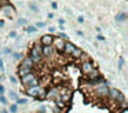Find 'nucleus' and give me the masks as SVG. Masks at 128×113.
<instances>
[{"instance_id":"nucleus-1","label":"nucleus","mask_w":128,"mask_h":113,"mask_svg":"<svg viewBox=\"0 0 128 113\" xmlns=\"http://www.w3.org/2000/svg\"><path fill=\"white\" fill-rule=\"evenodd\" d=\"M42 50L43 47L40 46V44H34L33 48L30 50V59L33 61V62H40L42 61Z\"/></svg>"},{"instance_id":"nucleus-2","label":"nucleus","mask_w":128,"mask_h":113,"mask_svg":"<svg viewBox=\"0 0 128 113\" xmlns=\"http://www.w3.org/2000/svg\"><path fill=\"white\" fill-rule=\"evenodd\" d=\"M109 95H110L112 99L120 102V103L124 102V95H122V92H121V91H118L117 88H110V90H109Z\"/></svg>"},{"instance_id":"nucleus-3","label":"nucleus","mask_w":128,"mask_h":113,"mask_svg":"<svg viewBox=\"0 0 128 113\" xmlns=\"http://www.w3.org/2000/svg\"><path fill=\"white\" fill-rule=\"evenodd\" d=\"M65 41H66V40H64V39H61V37H56V39H54L52 44H54V46H55V48L58 50V51H64V47H65Z\"/></svg>"},{"instance_id":"nucleus-4","label":"nucleus","mask_w":128,"mask_h":113,"mask_svg":"<svg viewBox=\"0 0 128 113\" xmlns=\"http://www.w3.org/2000/svg\"><path fill=\"white\" fill-rule=\"evenodd\" d=\"M40 41H42L43 47H46V46H52L54 37H52L51 35H44V36H42V39H40Z\"/></svg>"},{"instance_id":"nucleus-5","label":"nucleus","mask_w":128,"mask_h":113,"mask_svg":"<svg viewBox=\"0 0 128 113\" xmlns=\"http://www.w3.org/2000/svg\"><path fill=\"white\" fill-rule=\"evenodd\" d=\"M81 70H83V73L88 74L94 70V65H92L91 62H88V61H86V62H83V65H81Z\"/></svg>"},{"instance_id":"nucleus-6","label":"nucleus","mask_w":128,"mask_h":113,"mask_svg":"<svg viewBox=\"0 0 128 113\" xmlns=\"http://www.w3.org/2000/svg\"><path fill=\"white\" fill-rule=\"evenodd\" d=\"M96 92L99 94L100 96H106V95H109V88H108V85H106V84H100V85H98V87H96Z\"/></svg>"},{"instance_id":"nucleus-7","label":"nucleus","mask_w":128,"mask_h":113,"mask_svg":"<svg viewBox=\"0 0 128 113\" xmlns=\"http://www.w3.org/2000/svg\"><path fill=\"white\" fill-rule=\"evenodd\" d=\"M42 88L40 87H29L28 88V94L30 96H33V98H37V96L40 95V92H42Z\"/></svg>"},{"instance_id":"nucleus-8","label":"nucleus","mask_w":128,"mask_h":113,"mask_svg":"<svg viewBox=\"0 0 128 113\" xmlns=\"http://www.w3.org/2000/svg\"><path fill=\"white\" fill-rule=\"evenodd\" d=\"M76 48V46L73 43H70V41H65V47H64V51L66 52V54H72V51Z\"/></svg>"},{"instance_id":"nucleus-9","label":"nucleus","mask_w":128,"mask_h":113,"mask_svg":"<svg viewBox=\"0 0 128 113\" xmlns=\"http://www.w3.org/2000/svg\"><path fill=\"white\" fill-rule=\"evenodd\" d=\"M52 52H54V48L51 46H46V47H43V50H42V55H44V57H51Z\"/></svg>"},{"instance_id":"nucleus-10","label":"nucleus","mask_w":128,"mask_h":113,"mask_svg":"<svg viewBox=\"0 0 128 113\" xmlns=\"http://www.w3.org/2000/svg\"><path fill=\"white\" fill-rule=\"evenodd\" d=\"M21 66H22V68H28V69H33V61H32L30 58H25V59H22Z\"/></svg>"},{"instance_id":"nucleus-11","label":"nucleus","mask_w":128,"mask_h":113,"mask_svg":"<svg viewBox=\"0 0 128 113\" xmlns=\"http://www.w3.org/2000/svg\"><path fill=\"white\" fill-rule=\"evenodd\" d=\"M70 96H72V94H70V91H64V92L59 95V101H62L65 103V102H68L70 99Z\"/></svg>"},{"instance_id":"nucleus-12","label":"nucleus","mask_w":128,"mask_h":113,"mask_svg":"<svg viewBox=\"0 0 128 113\" xmlns=\"http://www.w3.org/2000/svg\"><path fill=\"white\" fill-rule=\"evenodd\" d=\"M21 79H22V83H24V84H29V83H30L33 79H36V76H34L33 73H29V74H26V76L21 77Z\"/></svg>"},{"instance_id":"nucleus-13","label":"nucleus","mask_w":128,"mask_h":113,"mask_svg":"<svg viewBox=\"0 0 128 113\" xmlns=\"http://www.w3.org/2000/svg\"><path fill=\"white\" fill-rule=\"evenodd\" d=\"M32 73V69H28V68H22V66H20V70H18V74H20L21 77L26 76V74Z\"/></svg>"},{"instance_id":"nucleus-14","label":"nucleus","mask_w":128,"mask_h":113,"mask_svg":"<svg viewBox=\"0 0 128 113\" xmlns=\"http://www.w3.org/2000/svg\"><path fill=\"white\" fill-rule=\"evenodd\" d=\"M70 55H72L73 58H80L81 55H83V50H81V48H77V47H76V48L72 51V54H70Z\"/></svg>"},{"instance_id":"nucleus-15","label":"nucleus","mask_w":128,"mask_h":113,"mask_svg":"<svg viewBox=\"0 0 128 113\" xmlns=\"http://www.w3.org/2000/svg\"><path fill=\"white\" fill-rule=\"evenodd\" d=\"M125 19H127V14H125V13L117 14V17H116V21L117 22H122V21H125Z\"/></svg>"},{"instance_id":"nucleus-16","label":"nucleus","mask_w":128,"mask_h":113,"mask_svg":"<svg viewBox=\"0 0 128 113\" xmlns=\"http://www.w3.org/2000/svg\"><path fill=\"white\" fill-rule=\"evenodd\" d=\"M88 77H90V79H95V77H99V73H98V72L94 69V70H92L91 73H88Z\"/></svg>"},{"instance_id":"nucleus-17","label":"nucleus","mask_w":128,"mask_h":113,"mask_svg":"<svg viewBox=\"0 0 128 113\" xmlns=\"http://www.w3.org/2000/svg\"><path fill=\"white\" fill-rule=\"evenodd\" d=\"M28 85H29V87H39V80H37V79H33Z\"/></svg>"},{"instance_id":"nucleus-18","label":"nucleus","mask_w":128,"mask_h":113,"mask_svg":"<svg viewBox=\"0 0 128 113\" xmlns=\"http://www.w3.org/2000/svg\"><path fill=\"white\" fill-rule=\"evenodd\" d=\"M17 103L18 105H25V103H28V99H26V98H18L17 99Z\"/></svg>"},{"instance_id":"nucleus-19","label":"nucleus","mask_w":128,"mask_h":113,"mask_svg":"<svg viewBox=\"0 0 128 113\" xmlns=\"http://www.w3.org/2000/svg\"><path fill=\"white\" fill-rule=\"evenodd\" d=\"M56 106H58L59 109H62V107H65V103H64L62 101H59V99H58V101H56Z\"/></svg>"},{"instance_id":"nucleus-20","label":"nucleus","mask_w":128,"mask_h":113,"mask_svg":"<svg viewBox=\"0 0 128 113\" xmlns=\"http://www.w3.org/2000/svg\"><path fill=\"white\" fill-rule=\"evenodd\" d=\"M26 30H28L29 33H32V32H36V28H34V26H28V28H26Z\"/></svg>"},{"instance_id":"nucleus-21","label":"nucleus","mask_w":128,"mask_h":113,"mask_svg":"<svg viewBox=\"0 0 128 113\" xmlns=\"http://www.w3.org/2000/svg\"><path fill=\"white\" fill-rule=\"evenodd\" d=\"M10 112H12V113L17 112V105H11V106H10Z\"/></svg>"},{"instance_id":"nucleus-22","label":"nucleus","mask_w":128,"mask_h":113,"mask_svg":"<svg viewBox=\"0 0 128 113\" xmlns=\"http://www.w3.org/2000/svg\"><path fill=\"white\" fill-rule=\"evenodd\" d=\"M0 102H2V103H3V105H6V103H7V99L4 98L3 95H0Z\"/></svg>"},{"instance_id":"nucleus-23","label":"nucleus","mask_w":128,"mask_h":113,"mask_svg":"<svg viewBox=\"0 0 128 113\" xmlns=\"http://www.w3.org/2000/svg\"><path fill=\"white\" fill-rule=\"evenodd\" d=\"M18 25H26V19H18Z\"/></svg>"},{"instance_id":"nucleus-24","label":"nucleus","mask_w":128,"mask_h":113,"mask_svg":"<svg viewBox=\"0 0 128 113\" xmlns=\"http://www.w3.org/2000/svg\"><path fill=\"white\" fill-rule=\"evenodd\" d=\"M58 37H61V39H64V40H66V37H68V36L66 35H65V33H58Z\"/></svg>"},{"instance_id":"nucleus-25","label":"nucleus","mask_w":128,"mask_h":113,"mask_svg":"<svg viewBox=\"0 0 128 113\" xmlns=\"http://www.w3.org/2000/svg\"><path fill=\"white\" fill-rule=\"evenodd\" d=\"M122 65H124V59H122V58H121V59H120V61H118V69H120V70H121V68H122Z\"/></svg>"},{"instance_id":"nucleus-26","label":"nucleus","mask_w":128,"mask_h":113,"mask_svg":"<svg viewBox=\"0 0 128 113\" xmlns=\"http://www.w3.org/2000/svg\"><path fill=\"white\" fill-rule=\"evenodd\" d=\"M10 96H11V98H12V99H15V101H17V99H18V96H17V94H15V92H12V91H11V92H10Z\"/></svg>"},{"instance_id":"nucleus-27","label":"nucleus","mask_w":128,"mask_h":113,"mask_svg":"<svg viewBox=\"0 0 128 113\" xmlns=\"http://www.w3.org/2000/svg\"><path fill=\"white\" fill-rule=\"evenodd\" d=\"M29 8H30V10H33V11H36V13L39 11V8H37L34 4H30V6H29Z\"/></svg>"},{"instance_id":"nucleus-28","label":"nucleus","mask_w":128,"mask_h":113,"mask_svg":"<svg viewBox=\"0 0 128 113\" xmlns=\"http://www.w3.org/2000/svg\"><path fill=\"white\" fill-rule=\"evenodd\" d=\"M46 25H44V22H37L36 24V28H44Z\"/></svg>"},{"instance_id":"nucleus-29","label":"nucleus","mask_w":128,"mask_h":113,"mask_svg":"<svg viewBox=\"0 0 128 113\" xmlns=\"http://www.w3.org/2000/svg\"><path fill=\"white\" fill-rule=\"evenodd\" d=\"M10 81H11L12 84H15V83H17V79H15L14 76H10Z\"/></svg>"},{"instance_id":"nucleus-30","label":"nucleus","mask_w":128,"mask_h":113,"mask_svg":"<svg viewBox=\"0 0 128 113\" xmlns=\"http://www.w3.org/2000/svg\"><path fill=\"white\" fill-rule=\"evenodd\" d=\"M4 91H6V90H4V85H2V84H0V95H3V94H4Z\"/></svg>"},{"instance_id":"nucleus-31","label":"nucleus","mask_w":128,"mask_h":113,"mask_svg":"<svg viewBox=\"0 0 128 113\" xmlns=\"http://www.w3.org/2000/svg\"><path fill=\"white\" fill-rule=\"evenodd\" d=\"M4 70V65H3V61L0 59V72H3Z\"/></svg>"},{"instance_id":"nucleus-32","label":"nucleus","mask_w":128,"mask_h":113,"mask_svg":"<svg viewBox=\"0 0 128 113\" xmlns=\"http://www.w3.org/2000/svg\"><path fill=\"white\" fill-rule=\"evenodd\" d=\"M51 7H52V8H55V10H56V8H58V4H56L55 2H52V3H51Z\"/></svg>"},{"instance_id":"nucleus-33","label":"nucleus","mask_w":128,"mask_h":113,"mask_svg":"<svg viewBox=\"0 0 128 113\" xmlns=\"http://www.w3.org/2000/svg\"><path fill=\"white\" fill-rule=\"evenodd\" d=\"M96 39H98V40H100V41H103V40H105V37H103V36H102V35H99V36H98V37H96Z\"/></svg>"},{"instance_id":"nucleus-34","label":"nucleus","mask_w":128,"mask_h":113,"mask_svg":"<svg viewBox=\"0 0 128 113\" xmlns=\"http://www.w3.org/2000/svg\"><path fill=\"white\" fill-rule=\"evenodd\" d=\"M14 57L17 58V59H20V58H22V55H21V54H14Z\"/></svg>"},{"instance_id":"nucleus-35","label":"nucleus","mask_w":128,"mask_h":113,"mask_svg":"<svg viewBox=\"0 0 128 113\" xmlns=\"http://www.w3.org/2000/svg\"><path fill=\"white\" fill-rule=\"evenodd\" d=\"M10 36H11V37H15V36H17V32H11V33H10Z\"/></svg>"},{"instance_id":"nucleus-36","label":"nucleus","mask_w":128,"mask_h":113,"mask_svg":"<svg viewBox=\"0 0 128 113\" xmlns=\"http://www.w3.org/2000/svg\"><path fill=\"white\" fill-rule=\"evenodd\" d=\"M50 32L54 33V32H55V28H54V26H50Z\"/></svg>"},{"instance_id":"nucleus-37","label":"nucleus","mask_w":128,"mask_h":113,"mask_svg":"<svg viewBox=\"0 0 128 113\" xmlns=\"http://www.w3.org/2000/svg\"><path fill=\"white\" fill-rule=\"evenodd\" d=\"M4 26V21H0V28H3Z\"/></svg>"},{"instance_id":"nucleus-38","label":"nucleus","mask_w":128,"mask_h":113,"mask_svg":"<svg viewBox=\"0 0 128 113\" xmlns=\"http://www.w3.org/2000/svg\"><path fill=\"white\" fill-rule=\"evenodd\" d=\"M122 113H128V112H127V109H124V110H122Z\"/></svg>"},{"instance_id":"nucleus-39","label":"nucleus","mask_w":128,"mask_h":113,"mask_svg":"<svg viewBox=\"0 0 128 113\" xmlns=\"http://www.w3.org/2000/svg\"><path fill=\"white\" fill-rule=\"evenodd\" d=\"M39 113H46V110H44V112H43V110H39Z\"/></svg>"},{"instance_id":"nucleus-40","label":"nucleus","mask_w":128,"mask_h":113,"mask_svg":"<svg viewBox=\"0 0 128 113\" xmlns=\"http://www.w3.org/2000/svg\"><path fill=\"white\" fill-rule=\"evenodd\" d=\"M2 113H7V112H6V110H3V112H2Z\"/></svg>"}]
</instances>
